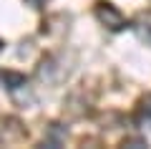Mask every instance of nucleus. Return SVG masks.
I'll return each mask as SVG.
<instances>
[{
  "label": "nucleus",
  "instance_id": "nucleus-2",
  "mask_svg": "<svg viewBox=\"0 0 151 149\" xmlns=\"http://www.w3.org/2000/svg\"><path fill=\"white\" fill-rule=\"evenodd\" d=\"M136 124L139 126H151V96L141 101L139 111H136Z\"/></svg>",
  "mask_w": 151,
  "mask_h": 149
},
{
  "label": "nucleus",
  "instance_id": "nucleus-1",
  "mask_svg": "<svg viewBox=\"0 0 151 149\" xmlns=\"http://www.w3.org/2000/svg\"><path fill=\"white\" fill-rule=\"evenodd\" d=\"M96 18L101 23H106L111 31H124V28L129 25V20H126L111 3H98V5H96Z\"/></svg>",
  "mask_w": 151,
  "mask_h": 149
}]
</instances>
